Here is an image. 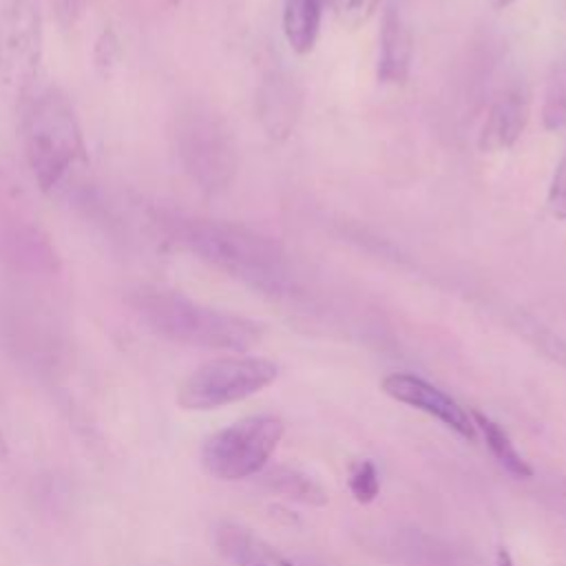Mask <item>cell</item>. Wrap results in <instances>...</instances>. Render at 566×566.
<instances>
[{
    "label": "cell",
    "mask_w": 566,
    "mask_h": 566,
    "mask_svg": "<svg viewBox=\"0 0 566 566\" xmlns=\"http://www.w3.org/2000/svg\"><path fill=\"white\" fill-rule=\"evenodd\" d=\"M380 389L396 402H402L440 420L460 438L475 440L478 429L473 424L471 411H467L458 400H453L447 391L431 385L429 380L409 371H394L380 380Z\"/></svg>",
    "instance_id": "52a82bcc"
},
{
    "label": "cell",
    "mask_w": 566,
    "mask_h": 566,
    "mask_svg": "<svg viewBox=\"0 0 566 566\" xmlns=\"http://www.w3.org/2000/svg\"><path fill=\"white\" fill-rule=\"evenodd\" d=\"M495 566H515L513 555L509 553V548H504V546L497 548V553H495Z\"/></svg>",
    "instance_id": "d6986e66"
},
{
    "label": "cell",
    "mask_w": 566,
    "mask_h": 566,
    "mask_svg": "<svg viewBox=\"0 0 566 566\" xmlns=\"http://www.w3.org/2000/svg\"><path fill=\"white\" fill-rule=\"evenodd\" d=\"M261 484L285 497V500H294L307 506H325L327 504V491L325 486L312 478L310 473L296 469V467H287V464H276V467H265L261 473Z\"/></svg>",
    "instance_id": "7c38bea8"
},
{
    "label": "cell",
    "mask_w": 566,
    "mask_h": 566,
    "mask_svg": "<svg viewBox=\"0 0 566 566\" xmlns=\"http://www.w3.org/2000/svg\"><path fill=\"white\" fill-rule=\"evenodd\" d=\"M285 424L274 413L245 416L212 436L201 447V467L208 475L237 482L259 475L276 451Z\"/></svg>",
    "instance_id": "5b68a950"
},
{
    "label": "cell",
    "mask_w": 566,
    "mask_h": 566,
    "mask_svg": "<svg viewBox=\"0 0 566 566\" xmlns=\"http://www.w3.org/2000/svg\"><path fill=\"white\" fill-rule=\"evenodd\" d=\"M175 148L188 177L203 192H221L237 172V148L223 117L190 102L175 115Z\"/></svg>",
    "instance_id": "277c9868"
},
{
    "label": "cell",
    "mask_w": 566,
    "mask_h": 566,
    "mask_svg": "<svg viewBox=\"0 0 566 566\" xmlns=\"http://www.w3.org/2000/svg\"><path fill=\"white\" fill-rule=\"evenodd\" d=\"M493 9H497V11H502V9H509L511 4H515L517 0H486Z\"/></svg>",
    "instance_id": "ffe728a7"
},
{
    "label": "cell",
    "mask_w": 566,
    "mask_h": 566,
    "mask_svg": "<svg viewBox=\"0 0 566 566\" xmlns=\"http://www.w3.org/2000/svg\"><path fill=\"white\" fill-rule=\"evenodd\" d=\"M413 57V40L402 11L389 4L382 13L378 80L382 84H402L409 75Z\"/></svg>",
    "instance_id": "30bf717a"
},
{
    "label": "cell",
    "mask_w": 566,
    "mask_h": 566,
    "mask_svg": "<svg viewBox=\"0 0 566 566\" xmlns=\"http://www.w3.org/2000/svg\"><path fill=\"white\" fill-rule=\"evenodd\" d=\"M24 153L42 190L55 188L84 155V139L69 99L46 88L35 95L24 117Z\"/></svg>",
    "instance_id": "3957f363"
},
{
    "label": "cell",
    "mask_w": 566,
    "mask_h": 566,
    "mask_svg": "<svg viewBox=\"0 0 566 566\" xmlns=\"http://www.w3.org/2000/svg\"><path fill=\"white\" fill-rule=\"evenodd\" d=\"M329 7L345 27H358L376 11L378 0H329Z\"/></svg>",
    "instance_id": "ac0fdd59"
},
{
    "label": "cell",
    "mask_w": 566,
    "mask_h": 566,
    "mask_svg": "<svg viewBox=\"0 0 566 566\" xmlns=\"http://www.w3.org/2000/svg\"><path fill=\"white\" fill-rule=\"evenodd\" d=\"M279 376V365L263 356H221L192 369L177 389V405L186 411H212L241 402Z\"/></svg>",
    "instance_id": "8992f818"
},
{
    "label": "cell",
    "mask_w": 566,
    "mask_h": 566,
    "mask_svg": "<svg viewBox=\"0 0 566 566\" xmlns=\"http://www.w3.org/2000/svg\"><path fill=\"white\" fill-rule=\"evenodd\" d=\"M212 539L219 555L232 566H296L252 528L239 522H219Z\"/></svg>",
    "instance_id": "9c48e42d"
},
{
    "label": "cell",
    "mask_w": 566,
    "mask_h": 566,
    "mask_svg": "<svg viewBox=\"0 0 566 566\" xmlns=\"http://www.w3.org/2000/svg\"><path fill=\"white\" fill-rule=\"evenodd\" d=\"M347 486H349V493L354 495V500L358 504L374 502L380 493V475H378V469H376L374 460H369V458L354 460L349 464Z\"/></svg>",
    "instance_id": "2e32d148"
},
{
    "label": "cell",
    "mask_w": 566,
    "mask_h": 566,
    "mask_svg": "<svg viewBox=\"0 0 566 566\" xmlns=\"http://www.w3.org/2000/svg\"><path fill=\"white\" fill-rule=\"evenodd\" d=\"M161 228L184 250L214 270L263 292L283 294L292 285V272L283 248L245 226L232 221L164 214Z\"/></svg>",
    "instance_id": "6da1fadb"
},
{
    "label": "cell",
    "mask_w": 566,
    "mask_h": 566,
    "mask_svg": "<svg viewBox=\"0 0 566 566\" xmlns=\"http://www.w3.org/2000/svg\"><path fill=\"white\" fill-rule=\"evenodd\" d=\"M546 206L557 221H566V150L555 166L548 195H546Z\"/></svg>",
    "instance_id": "e0dca14e"
},
{
    "label": "cell",
    "mask_w": 566,
    "mask_h": 566,
    "mask_svg": "<svg viewBox=\"0 0 566 566\" xmlns=\"http://www.w3.org/2000/svg\"><path fill=\"white\" fill-rule=\"evenodd\" d=\"M471 418H473V424L475 429L482 433L491 455L497 460V464L511 473L513 478L517 480H528L533 478V467L524 460V455L515 449L511 436L506 433V429L495 422L491 416L478 411V409H471Z\"/></svg>",
    "instance_id": "4fadbf2b"
},
{
    "label": "cell",
    "mask_w": 566,
    "mask_h": 566,
    "mask_svg": "<svg viewBox=\"0 0 566 566\" xmlns=\"http://www.w3.org/2000/svg\"><path fill=\"white\" fill-rule=\"evenodd\" d=\"M7 455H9V444H7L4 433L0 431V462H4V460H7Z\"/></svg>",
    "instance_id": "44dd1931"
},
{
    "label": "cell",
    "mask_w": 566,
    "mask_h": 566,
    "mask_svg": "<svg viewBox=\"0 0 566 566\" xmlns=\"http://www.w3.org/2000/svg\"><path fill=\"white\" fill-rule=\"evenodd\" d=\"M130 307L159 336L203 349L248 352L263 338V325L201 305L175 290L142 285L128 292Z\"/></svg>",
    "instance_id": "7a4b0ae2"
},
{
    "label": "cell",
    "mask_w": 566,
    "mask_h": 566,
    "mask_svg": "<svg viewBox=\"0 0 566 566\" xmlns=\"http://www.w3.org/2000/svg\"><path fill=\"white\" fill-rule=\"evenodd\" d=\"M564 502H566V486H564Z\"/></svg>",
    "instance_id": "7402d4cb"
},
{
    "label": "cell",
    "mask_w": 566,
    "mask_h": 566,
    "mask_svg": "<svg viewBox=\"0 0 566 566\" xmlns=\"http://www.w3.org/2000/svg\"><path fill=\"white\" fill-rule=\"evenodd\" d=\"M261 119L272 137H287L298 113V91L290 77H272L261 91Z\"/></svg>",
    "instance_id": "8fae6325"
},
{
    "label": "cell",
    "mask_w": 566,
    "mask_h": 566,
    "mask_svg": "<svg viewBox=\"0 0 566 566\" xmlns=\"http://www.w3.org/2000/svg\"><path fill=\"white\" fill-rule=\"evenodd\" d=\"M321 29V0H285L283 35L290 49L305 55L314 49Z\"/></svg>",
    "instance_id": "5bb4252c"
},
{
    "label": "cell",
    "mask_w": 566,
    "mask_h": 566,
    "mask_svg": "<svg viewBox=\"0 0 566 566\" xmlns=\"http://www.w3.org/2000/svg\"><path fill=\"white\" fill-rule=\"evenodd\" d=\"M528 115H531L528 93L520 86L506 88L502 95H497V99L491 104L486 113V119L478 137L480 150L500 153L511 148L520 139L522 130L526 128Z\"/></svg>",
    "instance_id": "ba28073f"
},
{
    "label": "cell",
    "mask_w": 566,
    "mask_h": 566,
    "mask_svg": "<svg viewBox=\"0 0 566 566\" xmlns=\"http://www.w3.org/2000/svg\"><path fill=\"white\" fill-rule=\"evenodd\" d=\"M542 124L546 130L566 128V55L557 57L551 66L542 104Z\"/></svg>",
    "instance_id": "9a60e30c"
}]
</instances>
